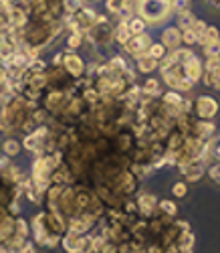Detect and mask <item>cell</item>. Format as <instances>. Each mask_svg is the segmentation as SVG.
<instances>
[{
  "label": "cell",
  "instance_id": "484cf974",
  "mask_svg": "<svg viewBox=\"0 0 220 253\" xmlns=\"http://www.w3.org/2000/svg\"><path fill=\"white\" fill-rule=\"evenodd\" d=\"M204 53H206L208 59H210V57H220V41H216V43L204 47Z\"/></svg>",
  "mask_w": 220,
  "mask_h": 253
},
{
  "label": "cell",
  "instance_id": "4fadbf2b",
  "mask_svg": "<svg viewBox=\"0 0 220 253\" xmlns=\"http://www.w3.org/2000/svg\"><path fill=\"white\" fill-rule=\"evenodd\" d=\"M204 79H206V85L208 87H214L220 91V69H210L204 73Z\"/></svg>",
  "mask_w": 220,
  "mask_h": 253
},
{
  "label": "cell",
  "instance_id": "4316f807",
  "mask_svg": "<svg viewBox=\"0 0 220 253\" xmlns=\"http://www.w3.org/2000/svg\"><path fill=\"white\" fill-rule=\"evenodd\" d=\"M81 41H83V33H73L67 39V45H69V49H77L81 45Z\"/></svg>",
  "mask_w": 220,
  "mask_h": 253
},
{
  "label": "cell",
  "instance_id": "d6986e66",
  "mask_svg": "<svg viewBox=\"0 0 220 253\" xmlns=\"http://www.w3.org/2000/svg\"><path fill=\"white\" fill-rule=\"evenodd\" d=\"M182 43H186L188 47L196 45V43H198V33H196L194 29H186V31H182Z\"/></svg>",
  "mask_w": 220,
  "mask_h": 253
},
{
  "label": "cell",
  "instance_id": "9c48e42d",
  "mask_svg": "<svg viewBox=\"0 0 220 253\" xmlns=\"http://www.w3.org/2000/svg\"><path fill=\"white\" fill-rule=\"evenodd\" d=\"M156 67H158V61L153 57H149V55H140L138 57V69L142 73H151Z\"/></svg>",
  "mask_w": 220,
  "mask_h": 253
},
{
  "label": "cell",
  "instance_id": "603a6c76",
  "mask_svg": "<svg viewBox=\"0 0 220 253\" xmlns=\"http://www.w3.org/2000/svg\"><path fill=\"white\" fill-rule=\"evenodd\" d=\"M144 91L149 93V95H158L160 93V83L156 79H147L146 85H144Z\"/></svg>",
  "mask_w": 220,
  "mask_h": 253
},
{
  "label": "cell",
  "instance_id": "277c9868",
  "mask_svg": "<svg viewBox=\"0 0 220 253\" xmlns=\"http://www.w3.org/2000/svg\"><path fill=\"white\" fill-rule=\"evenodd\" d=\"M149 45H151V39L146 33H142V35H131L129 41L125 43V49H127V53L140 57L149 49Z\"/></svg>",
  "mask_w": 220,
  "mask_h": 253
},
{
  "label": "cell",
  "instance_id": "5b68a950",
  "mask_svg": "<svg viewBox=\"0 0 220 253\" xmlns=\"http://www.w3.org/2000/svg\"><path fill=\"white\" fill-rule=\"evenodd\" d=\"M184 75H186L192 83L200 81V77L204 75V65H202V61L198 59L196 55H192V57L184 63Z\"/></svg>",
  "mask_w": 220,
  "mask_h": 253
},
{
  "label": "cell",
  "instance_id": "6da1fadb",
  "mask_svg": "<svg viewBox=\"0 0 220 253\" xmlns=\"http://www.w3.org/2000/svg\"><path fill=\"white\" fill-rule=\"evenodd\" d=\"M138 12L146 23H160L172 12V0H140Z\"/></svg>",
  "mask_w": 220,
  "mask_h": 253
},
{
  "label": "cell",
  "instance_id": "3957f363",
  "mask_svg": "<svg viewBox=\"0 0 220 253\" xmlns=\"http://www.w3.org/2000/svg\"><path fill=\"white\" fill-rule=\"evenodd\" d=\"M180 170L184 174V178H188L190 182H196V180H200L202 174L206 172V166H204V160L202 158H198V160H188L180 166Z\"/></svg>",
  "mask_w": 220,
  "mask_h": 253
},
{
  "label": "cell",
  "instance_id": "e0dca14e",
  "mask_svg": "<svg viewBox=\"0 0 220 253\" xmlns=\"http://www.w3.org/2000/svg\"><path fill=\"white\" fill-rule=\"evenodd\" d=\"M140 207H142V211L149 213V211H153V207H156V197H151V195H142V197H140Z\"/></svg>",
  "mask_w": 220,
  "mask_h": 253
},
{
  "label": "cell",
  "instance_id": "1f68e13d",
  "mask_svg": "<svg viewBox=\"0 0 220 253\" xmlns=\"http://www.w3.org/2000/svg\"><path fill=\"white\" fill-rule=\"evenodd\" d=\"M0 4H2V6H8V4H10V0H0Z\"/></svg>",
  "mask_w": 220,
  "mask_h": 253
},
{
  "label": "cell",
  "instance_id": "2e32d148",
  "mask_svg": "<svg viewBox=\"0 0 220 253\" xmlns=\"http://www.w3.org/2000/svg\"><path fill=\"white\" fill-rule=\"evenodd\" d=\"M166 53H168V49L162 45V43H153V45H149V49H147V55L149 57H153V59H162V57H166Z\"/></svg>",
  "mask_w": 220,
  "mask_h": 253
},
{
  "label": "cell",
  "instance_id": "8992f818",
  "mask_svg": "<svg viewBox=\"0 0 220 253\" xmlns=\"http://www.w3.org/2000/svg\"><path fill=\"white\" fill-rule=\"evenodd\" d=\"M182 43V31L176 29V27H170V29H164L162 33V45L166 49H178Z\"/></svg>",
  "mask_w": 220,
  "mask_h": 253
},
{
  "label": "cell",
  "instance_id": "ac0fdd59",
  "mask_svg": "<svg viewBox=\"0 0 220 253\" xmlns=\"http://www.w3.org/2000/svg\"><path fill=\"white\" fill-rule=\"evenodd\" d=\"M2 150H4L6 156H16L20 152V144L16 140H6L4 146H2Z\"/></svg>",
  "mask_w": 220,
  "mask_h": 253
},
{
  "label": "cell",
  "instance_id": "cb8c5ba5",
  "mask_svg": "<svg viewBox=\"0 0 220 253\" xmlns=\"http://www.w3.org/2000/svg\"><path fill=\"white\" fill-rule=\"evenodd\" d=\"M172 193H174L176 197H178V199H184V197L188 195V184H186V182H182V180H180V182H176V184L172 186Z\"/></svg>",
  "mask_w": 220,
  "mask_h": 253
},
{
  "label": "cell",
  "instance_id": "83f0119b",
  "mask_svg": "<svg viewBox=\"0 0 220 253\" xmlns=\"http://www.w3.org/2000/svg\"><path fill=\"white\" fill-rule=\"evenodd\" d=\"M172 8H176L178 12L188 10L190 8V0H172Z\"/></svg>",
  "mask_w": 220,
  "mask_h": 253
},
{
  "label": "cell",
  "instance_id": "7a4b0ae2",
  "mask_svg": "<svg viewBox=\"0 0 220 253\" xmlns=\"http://www.w3.org/2000/svg\"><path fill=\"white\" fill-rule=\"evenodd\" d=\"M194 114L200 120H214L220 114V101L212 95H198L194 101Z\"/></svg>",
  "mask_w": 220,
  "mask_h": 253
},
{
  "label": "cell",
  "instance_id": "4dcf8cb0",
  "mask_svg": "<svg viewBox=\"0 0 220 253\" xmlns=\"http://www.w3.org/2000/svg\"><path fill=\"white\" fill-rule=\"evenodd\" d=\"M208 2H210V6H212V8L220 10V0H208Z\"/></svg>",
  "mask_w": 220,
  "mask_h": 253
},
{
  "label": "cell",
  "instance_id": "ffe728a7",
  "mask_svg": "<svg viewBox=\"0 0 220 253\" xmlns=\"http://www.w3.org/2000/svg\"><path fill=\"white\" fill-rule=\"evenodd\" d=\"M208 178L212 180V184H216V186H220V162H216V164H212L210 168H208Z\"/></svg>",
  "mask_w": 220,
  "mask_h": 253
},
{
  "label": "cell",
  "instance_id": "9a60e30c",
  "mask_svg": "<svg viewBox=\"0 0 220 253\" xmlns=\"http://www.w3.org/2000/svg\"><path fill=\"white\" fill-rule=\"evenodd\" d=\"M129 37H131V33H129V29H127V23H125V20H121V23H119V27L115 29V39L119 41V43H127V41H129Z\"/></svg>",
  "mask_w": 220,
  "mask_h": 253
},
{
  "label": "cell",
  "instance_id": "d4e9b609",
  "mask_svg": "<svg viewBox=\"0 0 220 253\" xmlns=\"http://www.w3.org/2000/svg\"><path fill=\"white\" fill-rule=\"evenodd\" d=\"M63 101H65L63 93H51V95H49V101H47V103H49V108H51V110H57V108H59V105H61Z\"/></svg>",
  "mask_w": 220,
  "mask_h": 253
},
{
  "label": "cell",
  "instance_id": "f1b7e54d",
  "mask_svg": "<svg viewBox=\"0 0 220 253\" xmlns=\"http://www.w3.org/2000/svg\"><path fill=\"white\" fill-rule=\"evenodd\" d=\"M160 207H162L164 213H168V215H176V205H174L172 201H162Z\"/></svg>",
  "mask_w": 220,
  "mask_h": 253
},
{
  "label": "cell",
  "instance_id": "f546056e",
  "mask_svg": "<svg viewBox=\"0 0 220 253\" xmlns=\"http://www.w3.org/2000/svg\"><path fill=\"white\" fill-rule=\"evenodd\" d=\"M6 79H8V73H6V69H4V67H0V85H4V83H6Z\"/></svg>",
  "mask_w": 220,
  "mask_h": 253
},
{
  "label": "cell",
  "instance_id": "30bf717a",
  "mask_svg": "<svg viewBox=\"0 0 220 253\" xmlns=\"http://www.w3.org/2000/svg\"><path fill=\"white\" fill-rule=\"evenodd\" d=\"M47 136V130L45 128H38V132H35V134H31L27 140H25V146L29 150H37V148H40V140Z\"/></svg>",
  "mask_w": 220,
  "mask_h": 253
},
{
  "label": "cell",
  "instance_id": "8fae6325",
  "mask_svg": "<svg viewBox=\"0 0 220 253\" xmlns=\"http://www.w3.org/2000/svg\"><path fill=\"white\" fill-rule=\"evenodd\" d=\"M196 16L190 12V10H182V12H178V27L182 29V31H186V29H192L194 25H196Z\"/></svg>",
  "mask_w": 220,
  "mask_h": 253
},
{
  "label": "cell",
  "instance_id": "7c38bea8",
  "mask_svg": "<svg viewBox=\"0 0 220 253\" xmlns=\"http://www.w3.org/2000/svg\"><path fill=\"white\" fill-rule=\"evenodd\" d=\"M125 23H127V29L131 35H142L146 31V20L142 16H134V18L125 20Z\"/></svg>",
  "mask_w": 220,
  "mask_h": 253
},
{
  "label": "cell",
  "instance_id": "44dd1931",
  "mask_svg": "<svg viewBox=\"0 0 220 253\" xmlns=\"http://www.w3.org/2000/svg\"><path fill=\"white\" fill-rule=\"evenodd\" d=\"M16 227H14V223L10 221V219H4L2 223H0V237H10V233H12V231H14Z\"/></svg>",
  "mask_w": 220,
  "mask_h": 253
},
{
  "label": "cell",
  "instance_id": "52a82bcc",
  "mask_svg": "<svg viewBox=\"0 0 220 253\" xmlns=\"http://www.w3.org/2000/svg\"><path fill=\"white\" fill-rule=\"evenodd\" d=\"M63 61H65V69H67L71 75H81L85 65H83V59L75 53H67V55H63Z\"/></svg>",
  "mask_w": 220,
  "mask_h": 253
},
{
  "label": "cell",
  "instance_id": "ba28073f",
  "mask_svg": "<svg viewBox=\"0 0 220 253\" xmlns=\"http://www.w3.org/2000/svg\"><path fill=\"white\" fill-rule=\"evenodd\" d=\"M216 41H220V31H218V27H214V25H206V29L202 31L200 39H198V43H200L202 47H208V45L216 43Z\"/></svg>",
  "mask_w": 220,
  "mask_h": 253
},
{
  "label": "cell",
  "instance_id": "7402d4cb",
  "mask_svg": "<svg viewBox=\"0 0 220 253\" xmlns=\"http://www.w3.org/2000/svg\"><path fill=\"white\" fill-rule=\"evenodd\" d=\"M63 8L73 14V12L83 8V2H81V0H63Z\"/></svg>",
  "mask_w": 220,
  "mask_h": 253
},
{
  "label": "cell",
  "instance_id": "5bb4252c",
  "mask_svg": "<svg viewBox=\"0 0 220 253\" xmlns=\"http://www.w3.org/2000/svg\"><path fill=\"white\" fill-rule=\"evenodd\" d=\"M63 247L67 249L69 253H81V239L77 237V235H69V237H65V243H63Z\"/></svg>",
  "mask_w": 220,
  "mask_h": 253
}]
</instances>
